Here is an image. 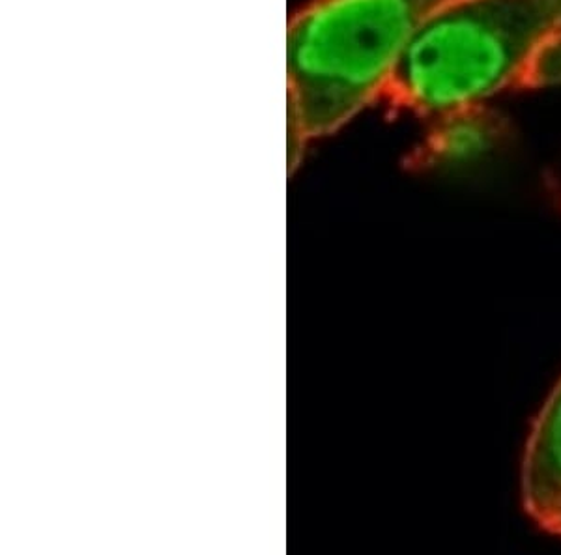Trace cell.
<instances>
[{"instance_id": "obj_4", "label": "cell", "mask_w": 561, "mask_h": 555, "mask_svg": "<svg viewBox=\"0 0 561 555\" xmlns=\"http://www.w3.org/2000/svg\"><path fill=\"white\" fill-rule=\"evenodd\" d=\"M436 126L421 150V165H459L491 152L505 137L504 118L483 103L434 118Z\"/></svg>"}, {"instance_id": "obj_5", "label": "cell", "mask_w": 561, "mask_h": 555, "mask_svg": "<svg viewBox=\"0 0 561 555\" xmlns=\"http://www.w3.org/2000/svg\"><path fill=\"white\" fill-rule=\"evenodd\" d=\"M545 2L554 13L556 31L529 68L523 89H541V86L561 83V0H545Z\"/></svg>"}, {"instance_id": "obj_3", "label": "cell", "mask_w": 561, "mask_h": 555, "mask_svg": "<svg viewBox=\"0 0 561 555\" xmlns=\"http://www.w3.org/2000/svg\"><path fill=\"white\" fill-rule=\"evenodd\" d=\"M520 496L524 511L537 528L561 536V378L529 430Z\"/></svg>"}, {"instance_id": "obj_1", "label": "cell", "mask_w": 561, "mask_h": 555, "mask_svg": "<svg viewBox=\"0 0 561 555\" xmlns=\"http://www.w3.org/2000/svg\"><path fill=\"white\" fill-rule=\"evenodd\" d=\"M554 31L545 0H446L410 36L382 97L440 118L523 89Z\"/></svg>"}, {"instance_id": "obj_2", "label": "cell", "mask_w": 561, "mask_h": 555, "mask_svg": "<svg viewBox=\"0 0 561 555\" xmlns=\"http://www.w3.org/2000/svg\"><path fill=\"white\" fill-rule=\"evenodd\" d=\"M446 0H313L288 23V115L333 134L383 96L404 45Z\"/></svg>"}]
</instances>
